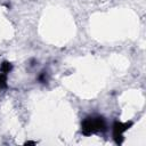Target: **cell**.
<instances>
[{
  "mask_svg": "<svg viewBox=\"0 0 146 146\" xmlns=\"http://www.w3.org/2000/svg\"><path fill=\"white\" fill-rule=\"evenodd\" d=\"M106 130V123L103 116L92 115L86 117L81 122V132L86 136H90L92 133L102 132Z\"/></svg>",
  "mask_w": 146,
  "mask_h": 146,
  "instance_id": "6da1fadb",
  "label": "cell"
},
{
  "mask_svg": "<svg viewBox=\"0 0 146 146\" xmlns=\"http://www.w3.org/2000/svg\"><path fill=\"white\" fill-rule=\"evenodd\" d=\"M132 125V122H125V123H122V122H119V121H115L114 124H113V137H114V140L116 144H121L122 143V137H123V132L127 131L130 127Z\"/></svg>",
  "mask_w": 146,
  "mask_h": 146,
  "instance_id": "7a4b0ae2",
  "label": "cell"
},
{
  "mask_svg": "<svg viewBox=\"0 0 146 146\" xmlns=\"http://www.w3.org/2000/svg\"><path fill=\"white\" fill-rule=\"evenodd\" d=\"M7 75H8V72L5 71L2 67H0V88L7 87Z\"/></svg>",
  "mask_w": 146,
  "mask_h": 146,
  "instance_id": "3957f363",
  "label": "cell"
}]
</instances>
